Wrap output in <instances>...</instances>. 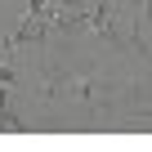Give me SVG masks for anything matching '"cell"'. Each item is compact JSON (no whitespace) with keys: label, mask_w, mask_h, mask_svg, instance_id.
<instances>
[{"label":"cell","mask_w":152,"mask_h":152,"mask_svg":"<svg viewBox=\"0 0 152 152\" xmlns=\"http://www.w3.org/2000/svg\"><path fill=\"white\" fill-rule=\"evenodd\" d=\"M143 116H152V103H148V107H143Z\"/></svg>","instance_id":"obj_1"}]
</instances>
